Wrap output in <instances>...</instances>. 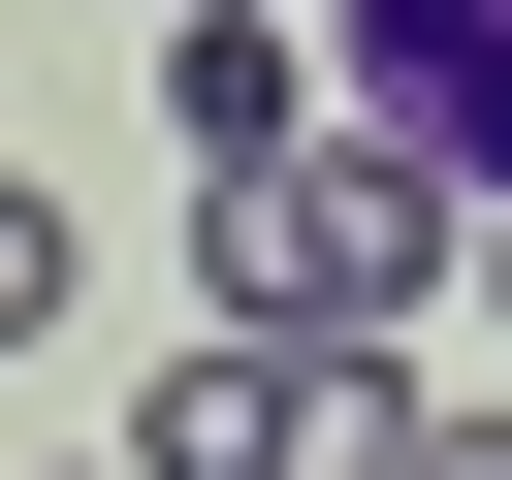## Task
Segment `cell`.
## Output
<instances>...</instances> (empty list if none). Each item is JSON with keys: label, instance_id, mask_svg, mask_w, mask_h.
<instances>
[{"label": "cell", "instance_id": "obj_1", "mask_svg": "<svg viewBox=\"0 0 512 480\" xmlns=\"http://www.w3.org/2000/svg\"><path fill=\"white\" fill-rule=\"evenodd\" d=\"M192 256H224V320H256V352H416V288H480V192L352 96V128L224 160V192H192Z\"/></svg>", "mask_w": 512, "mask_h": 480}, {"label": "cell", "instance_id": "obj_2", "mask_svg": "<svg viewBox=\"0 0 512 480\" xmlns=\"http://www.w3.org/2000/svg\"><path fill=\"white\" fill-rule=\"evenodd\" d=\"M160 128H192V192H224V160L352 128V32H288V0H160Z\"/></svg>", "mask_w": 512, "mask_h": 480}, {"label": "cell", "instance_id": "obj_3", "mask_svg": "<svg viewBox=\"0 0 512 480\" xmlns=\"http://www.w3.org/2000/svg\"><path fill=\"white\" fill-rule=\"evenodd\" d=\"M320 32H352V96H384L448 192H512V0H320Z\"/></svg>", "mask_w": 512, "mask_h": 480}, {"label": "cell", "instance_id": "obj_4", "mask_svg": "<svg viewBox=\"0 0 512 480\" xmlns=\"http://www.w3.org/2000/svg\"><path fill=\"white\" fill-rule=\"evenodd\" d=\"M32 320H64V192L0 160V352H32Z\"/></svg>", "mask_w": 512, "mask_h": 480}, {"label": "cell", "instance_id": "obj_5", "mask_svg": "<svg viewBox=\"0 0 512 480\" xmlns=\"http://www.w3.org/2000/svg\"><path fill=\"white\" fill-rule=\"evenodd\" d=\"M416 480H512V416H416Z\"/></svg>", "mask_w": 512, "mask_h": 480}, {"label": "cell", "instance_id": "obj_6", "mask_svg": "<svg viewBox=\"0 0 512 480\" xmlns=\"http://www.w3.org/2000/svg\"><path fill=\"white\" fill-rule=\"evenodd\" d=\"M480 288H512V192H480Z\"/></svg>", "mask_w": 512, "mask_h": 480}]
</instances>
